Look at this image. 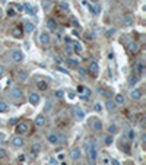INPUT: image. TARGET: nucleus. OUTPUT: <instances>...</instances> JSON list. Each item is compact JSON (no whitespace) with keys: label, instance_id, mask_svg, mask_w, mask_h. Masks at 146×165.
<instances>
[{"label":"nucleus","instance_id":"nucleus-42","mask_svg":"<svg viewBox=\"0 0 146 165\" xmlns=\"http://www.w3.org/2000/svg\"><path fill=\"white\" fill-rule=\"evenodd\" d=\"M60 8H61V9H66V10H67V9H69V5H67L66 2H60Z\"/></svg>","mask_w":146,"mask_h":165},{"label":"nucleus","instance_id":"nucleus-9","mask_svg":"<svg viewBox=\"0 0 146 165\" xmlns=\"http://www.w3.org/2000/svg\"><path fill=\"white\" fill-rule=\"evenodd\" d=\"M91 127H92L94 131H101V130H102V121H101L99 118H92Z\"/></svg>","mask_w":146,"mask_h":165},{"label":"nucleus","instance_id":"nucleus-22","mask_svg":"<svg viewBox=\"0 0 146 165\" xmlns=\"http://www.w3.org/2000/svg\"><path fill=\"white\" fill-rule=\"evenodd\" d=\"M34 29H35V27H34V24H32V22H25V24H24V32L31 34Z\"/></svg>","mask_w":146,"mask_h":165},{"label":"nucleus","instance_id":"nucleus-14","mask_svg":"<svg viewBox=\"0 0 146 165\" xmlns=\"http://www.w3.org/2000/svg\"><path fill=\"white\" fill-rule=\"evenodd\" d=\"M47 140L50 145H57L59 143V134L57 133H48L47 134Z\"/></svg>","mask_w":146,"mask_h":165},{"label":"nucleus","instance_id":"nucleus-40","mask_svg":"<svg viewBox=\"0 0 146 165\" xmlns=\"http://www.w3.org/2000/svg\"><path fill=\"white\" fill-rule=\"evenodd\" d=\"M56 96L57 98H64V91H57L56 92Z\"/></svg>","mask_w":146,"mask_h":165},{"label":"nucleus","instance_id":"nucleus-16","mask_svg":"<svg viewBox=\"0 0 146 165\" xmlns=\"http://www.w3.org/2000/svg\"><path fill=\"white\" fill-rule=\"evenodd\" d=\"M127 50H129V53H131V54H136V53L139 51V44H137L136 41H131V43H129V47H127Z\"/></svg>","mask_w":146,"mask_h":165},{"label":"nucleus","instance_id":"nucleus-43","mask_svg":"<svg viewBox=\"0 0 146 165\" xmlns=\"http://www.w3.org/2000/svg\"><path fill=\"white\" fill-rule=\"evenodd\" d=\"M8 15H9V16H15V15H16L15 9H12V8H10V9H8Z\"/></svg>","mask_w":146,"mask_h":165},{"label":"nucleus","instance_id":"nucleus-19","mask_svg":"<svg viewBox=\"0 0 146 165\" xmlns=\"http://www.w3.org/2000/svg\"><path fill=\"white\" fill-rule=\"evenodd\" d=\"M142 95H143V94H142L140 89H131V91H130V98H131V99H140Z\"/></svg>","mask_w":146,"mask_h":165},{"label":"nucleus","instance_id":"nucleus-7","mask_svg":"<svg viewBox=\"0 0 146 165\" xmlns=\"http://www.w3.org/2000/svg\"><path fill=\"white\" fill-rule=\"evenodd\" d=\"M34 123H35V126H37L38 129H41V127H44V126H45L47 118H45V115H44V114H38V115L35 117Z\"/></svg>","mask_w":146,"mask_h":165},{"label":"nucleus","instance_id":"nucleus-47","mask_svg":"<svg viewBox=\"0 0 146 165\" xmlns=\"http://www.w3.org/2000/svg\"><path fill=\"white\" fill-rule=\"evenodd\" d=\"M69 98H72V99H73V98H75V92H72V91H70V92H69Z\"/></svg>","mask_w":146,"mask_h":165},{"label":"nucleus","instance_id":"nucleus-45","mask_svg":"<svg viewBox=\"0 0 146 165\" xmlns=\"http://www.w3.org/2000/svg\"><path fill=\"white\" fill-rule=\"evenodd\" d=\"M50 105H51V102H50V101H47V105H45V111H50Z\"/></svg>","mask_w":146,"mask_h":165},{"label":"nucleus","instance_id":"nucleus-5","mask_svg":"<svg viewBox=\"0 0 146 165\" xmlns=\"http://www.w3.org/2000/svg\"><path fill=\"white\" fill-rule=\"evenodd\" d=\"M22 89L19 88V86H15V88H12V91H10V96H12V99L13 101H18V99H22Z\"/></svg>","mask_w":146,"mask_h":165},{"label":"nucleus","instance_id":"nucleus-28","mask_svg":"<svg viewBox=\"0 0 146 165\" xmlns=\"http://www.w3.org/2000/svg\"><path fill=\"white\" fill-rule=\"evenodd\" d=\"M73 51L79 54V53L82 51V44H80V43H76V41H75V43H73Z\"/></svg>","mask_w":146,"mask_h":165},{"label":"nucleus","instance_id":"nucleus-17","mask_svg":"<svg viewBox=\"0 0 146 165\" xmlns=\"http://www.w3.org/2000/svg\"><path fill=\"white\" fill-rule=\"evenodd\" d=\"M75 117H76L79 121H82V120L85 118V111H83L80 107H75Z\"/></svg>","mask_w":146,"mask_h":165},{"label":"nucleus","instance_id":"nucleus-26","mask_svg":"<svg viewBox=\"0 0 146 165\" xmlns=\"http://www.w3.org/2000/svg\"><path fill=\"white\" fill-rule=\"evenodd\" d=\"M24 10H27V13L35 15V8H34V6H31L29 3H25V5H24Z\"/></svg>","mask_w":146,"mask_h":165},{"label":"nucleus","instance_id":"nucleus-35","mask_svg":"<svg viewBox=\"0 0 146 165\" xmlns=\"http://www.w3.org/2000/svg\"><path fill=\"white\" fill-rule=\"evenodd\" d=\"M94 110H95L96 113H101V111H102V105H101L99 102H95V104H94Z\"/></svg>","mask_w":146,"mask_h":165},{"label":"nucleus","instance_id":"nucleus-21","mask_svg":"<svg viewBox=\"0 0 146 165\" xmlns=\"http://www.w3.org/2000/svg\"><path fill=\"white\" fill-rule=\"evenodd\" d=\"M47 28H48V31L54 32V31L57 29V22H56L54 19H48V21H47Z\"/></svg>","mask_w":146,"mask_h":165},{"label":"nucleus","instance_id":"nucleus-23","mask_svg":"<svg viewBox=\"0 0 146 165\" xmlns=\"http://www.w3.org/2000/svg\"><path fill=\"white\" fill-rule=\"evenodd\" d=\"M37 88H38L40 91H47V89H48V83H47L45 80L40 79V80L37 82Z\"/></svg>","mask_w":146,"mask_h":165},{"label":"nucleus","instance_id":"nucleus-38","mask_svg":"<svg viewBox=\"0 0 146 165\" xmlns=\"http://www.w3.org/2000/svg\"><path fill=\"white\" fill-rule=\"evenodd\" d=\"M78 72H79V75H82V76H86V75H88V72H86L83 67H79V66H78Z\"/></svg>","mask_w":146,"mask_h":165},{"label":"nucleus","instance_id":"nucleus-25","mask_svg":"<svg viewBox=\"0 0 146 165\" xmlns=\"http://www.w3.org/2000/svg\"><path fill=\"white\" fill-rule=\"evenodd\" d=\"M112 142H114L112 134H105V136H104V145H105V146H111Z\"/></svg>","mask_w":146,"mask_h":165},{"label":"nucleus","instance_id":"nucleus-2","mask_svg":"<svg viewBox=\"0 0 146 165\" xmlns=\"http://www.w3.org/2000/svg\"><path fill=\"white\" fill-rule=\"evenodd\" d=\"M86 150H88L89 159H91L92 162H95L96 158H98V149H96V146H95L94 143H86Z\"/></svg>","mask_w":146,"mask_h":165},{"label":"nucleus","instance_id":"nucleus-51","mask_svg":"<svg viewBox=\"0 0 146 165\" xmlns=\"http://www.w3.org/2000/svg\"><path fill=\"white\" fill-rule=\"evenodd\" d=\"M99 0H91V3H98Z\"/></svg>","mask_w":146,"mask_h":165},{"label":"nucleus","instance_id":"nucleus-36","mask_svg":"<svg viewBox=\"0 0 146 165\" xmlns=\"http://www.w3.org/2000/svg\"><path fill=\"white\" fill-rule=\"evenodd\" d=\"M6 156H8V152H6V149L0 148V159H5Z\"/></svg>","mask_w":146,"mask_h":165},{"label":"nucleus","instance_id":"nucleus-6","mask_svg":"<svg viewBox=\"0 0 146 165\" xmlns=\"http://www.w3.org/2000/svg\"><path fill=\"white\" fill-rule=\"evenodd\" d=\"M10 57H12V60H13L15 63H21V62L24 60V53H22L21 50H13L12 54H10Z\"/></svg>","mask_w":146,"mask_h":165},{"label":"nucleus","instance_id":"nucleus-3","mask_svg":"<svg viewBox=\"0 0 146 165\" xmlns=\"http://www.w3.org/2000/svg\"><path fill=\"white\" fill-rule=\"evenodd\" d=\"M10 145H12L13 148H22V146L25 145V140H24V137H22L21 134H15V136H12V139H10Z\"/></svg>","mask_w":146,"mask_h":165},{"label":"nucleus","instance_id":"nucleus-41","mask_svg":"<svg viewBox=\"0 0 146 165\" xmlns=\"http://www.w3.org/2000/svg\"><path fill=\"white\" fill-rule=\"evenodd\" d=\"M5 72H6V67H5L3 64H0V78L5 75Z\"/></svg>","mask_w":146,"mask_h":165},{"label":"nucleus","instance_id":"nucleus-32","mask_svg":"<svg viewBox=\"0 0 146 165\" xmlns=\"http://www.w3.org/2000/svg\"><path fill=\"white\" fill-rule=\"evenodd\" d=\"M82 92H83L82 99H85V101H86V99H89V98H91V89H83Z\"/></svg>","mask_w":146,"mask_h":165},{"label":"nucleus","instance_id":"nucleus-29","mask_svg":"<svg viewBox=\"0 0 146 165\" xmlns=\"http://www.w3.org/2000/svg\"><path fill=\"white\" fill-rule=\"evenodd\" d=\"M115 107H117V105H115V102H114V101L107 99V108H108L110 111H114V110H115Z\"/></svg>","mask_w":146,"mask_h":165},{"label":"nucleus","instance_id":"nucleus-30","mask_svg":"<svg viewBox=\"0 0 146 165\" xmlns=\"http://www.w3.org/2000/svg\"><path fill=\"white\" fill-rule=\"evenodd\" d=\"M118 131V127L115 126V124H110V127H108V134H115Z\"/></svg>","mask_w":146,"mask_h":165},{"label":"nucleus","instance_id":"nucleus-12","mask_svg":"<svg viewBox=\"0 0 146 165\" xmlns=\"http://www.w3.org/2000/svg\"><path fill=\"white\" fill-rule=\"evenodd\" d=\"M121 24H123L124 27H131V25L134 24V19H133L131 15H124V16L121 18Z\"/></svg>","mask_w":146,"mask_h":165},{"label":"nucleus","instance_id":"nucleus-46","mask_svg":"<svg viewBox=\"0 0 146 165\" xmlns=\"http://www.w3.org/2000/svg\"><path fill=\"white\" fill-rule=\"evenodd\" d=\"M111 164H112V165H120V162H118L117 159H111Z\"/></svg>","mask_w":146,"mask_h":165},{"label":"nucleus","instance_id":"nucleus-13","mask_svg":"<svg viewBox=\"0 0 146 165\" xmlns=\"http://www.w3.org/2000/svg\"><path fill=\"white\" fill-rule=\"evenodd\" d=\"M28 99H29V102L32 104V105H37L38 102H40V94H37V92H29V95H28Z\"/></svg>","mask_w":146,"mask_h":165},{"label":"nucleus","instance_id":"nucleus-24","mask_svg":"<svg viewBox=\"0 0 146 165\" xmlns=\"http://www.w3.org/2000/svg\"><path fill=\"white\" fill-rule=\"evenodd\" d=\"M137 82H139V76L137 75H131L130 78H129V85L133 88V86H136L137 85Z\"/></svg>","mask_w":146,"mask_h":165},{"label":"nucleus","instance_id":"nucleus-27","mask_svg":"<svg viewBox=\"0 0 146 165\" xmlns=\"http://www.w3.org/2000/svg\"><path fill=\"white\" fill-rule=\"evenodd\" d=\"M31 152H32L34 155H38V153L41 152V145H40V143H34V145L31 146Z\"/></svg>","mask_w":146,"mask_h":165},{"label":"nucleus","instance_id":"nucleus-31","mask_svg":"<svg viewBox=\"0 0 146 165\" xmlns=\"http://www.w3.org/2000/svg\"><path fill=\"white\" fill-rule=\"evenodd\" d=\"M67 63H69L72 67H78V66H79V60H78V59H69Z\"/></svg>","mask_w":146,"mask_h":165},{"label":"nucleus","instance_id":"nucleus-20","mask_svg":"<svg viewBox=\"0 0 146 165\" xmlns=\"http://www.w3.org/2000/svg\"><path fill=\"white\" fill-rule=\"evenodd\" d=\"M124 101H126V98H124L123 94H115V96H114V102H115V105H123Z\"/></svg>","mask_w":146,"mask_h":165},{"label":"nucleus","instance_id":"nucleus-10","mask_svg":"<svg viewBox=\"0 0 146 165\" xmlns=\"http://www.w3.org/2000/svg\"><path fill=\"white\" fill-rule=\"evenodd\" d=\"M38 40H40V43H41L43 45H48V44H50V41H51V37H50V34H48V32H41Z\"/></svg>","mask_w":146,"mask_h":165},{"label":"nucleus","instance_id":"nucleus-15","mask_svg":"<svg viewBox=\"0 0 146 165\" xmlns=\"http://www.w3.org/2000/svg\"><path fill=\"white\" fill-rule=\"evenodd\" d=\"M134 72H136L137 76H140V75L145 72V64H143L142 62H136V63H134Z\"/></svg>","mask_w":146,"mask_h":165},{"label":"nucleus","instance_id":"nucleus-33","mask_svg":"<svg viewBox=\"0 0 146 165\" xmlns=\"http://www.w3.org/2000/svg\"><path fill=\"white\" fill-rule=\"evenodd\" d=\"M8 110H9L8 104H6V102H3V101H0V113H6Z\"/></svg>","mask_w":146,"mask_h":165},{"label":"nucleus","instance_id":"nucleus-44","mask_svg":"<svg viewBox=\"0 0 146 165\" xmlns=\"http://www.w3.org/2000/svg\"><path fill=\"white\" fill-rule=\"evenodd\" d=\"M3 142H6V136L3 133H0V143H3Z\"/></svg>","mask_w":146,"mask_h":165},{"label":"nucleus","instance_id":"nucleus-8","mask_svg":"<svg viewBox=\"0 0 146 165\" xmlns=\"http://www.w3.org/2000/svg\"><path fill=\"white\" fill-rule=\"evenodd\" d=\"M28 72L25 70V69H21V70H18L16 72V79H18V82H27L28 80Z\"/></svg>","mask_w":146,"mask_h":165},{"label":"nucleus","instance_id":"nucleus-39","mask_svg":"<svg viewBox=\"0 0 146 165\" xmlns=\"http://www.w3.org/2000/svg\"><path fill=\"white\" fill-rule=\"evenodd\" d=\"M114 32H115V29H114V28H112V29H108V31L105 32V37H107V38H110V37H111Z\"/></svg>","mask_w":146,"mask_h":165},{"label":"nucleus","instance_id":"nucleus-4","mask_svg":"<svg viewBox=\"0 0 146 165\" xmlns=\"http://www.w3.org/2000/svg\"><path fill=\"white\" fill-rule=\"evenodd\" d=\"M88 73H89L91 76L96 78L98 73H99V64H98L96 62H91V63H89V67H88Z\"/></svg>","mask_w":146,"mask_h":165},{"label":"nucleus","instance_id":"nucleus-49","mask_svg":"<svg viewBox=\"0 0 146 165\" xmlns=\"http://www.w3.org/2000/svg\"><path fill=\"white\" fill-rule=\"evenodd\" d=\"M73 25H76V27L79 25V22H78V19H73Z\"/></svg>","mask_w":146,"mask_h":165},{"label":"nucleus","instance_id":"nucleus-11","mask_svg":"<svg viewBox=\"0 0 146 165\" xmlns=\"http://www.w3.org/2000/svg\"><path fill=\"white\" fill-rule=\"evenodd\" d=\"M80 156H82V150H80L79 148H73V149L70 150V159H72V161H79Z\"/></svg>","mask_w":146,"mask_h":165},{"label":"nucleus","instance_id":"nucleus-18","mask_svg":"<svg viewBox=\"0 0 146 165\" xmlns=\"http://www.w3.org/2000/svg\"><path fill=\"white\" fill-rule=\"evenodd\" d=\"M12 37H13V38H22V37H24V29H22L21 27L13 28V31H12Z\"/></svg>","mask_w":146,"mask_h":165},{"label":"nucleus","instance_id":"nucleus-48","mask_svg":"<svg viewBox=\"0 0 146 165\" xmlns=\"http://www.w3.org/2000/svg\"><path fill=\"white\" fill-rule=\"evenodd\" d=\"M83 89H85V88H83V86H78V92H79V94H80V92H82V91H83Z\"/></svg>","mask_w":146,"mask_h":165},{"label":"nucleus","instance_id":"nucleus-37","mask_svg":"<svg viewBox=\"0 0 146 165\" xmlns=\"http://www.w3.org/2000/svg\"><path fill=\"white\" fill-rule=\"evenodd\" d=\"M15 12L22 13L24 12V5H15Z\"/></svg>","mask_w":146,"mask_h":165},{"label":"nucleus","instance_id":"nucleus-1","mask_svg":"<svg viewBox=\"0 0 146 165\" xmlns=\"http://www.w3.org/2000/svg\"><path fill=\"white\" fill-rule=\"evenodd\" d=\"M29 129H31L29 123H28V121H24V120H22V121H18V123H16V127H15L16 134H21V136L29 133Z\"/></svg>","mask_w":146,"mask_h":165},{"label":"nucleus","instance_id":"nucleus-50","mask_svg":"<svg viewBox=\"0 0 146 165\" xmlns=\"http://www.w3.org/2000/svg\"><path fill=\"white\" fill-rule=\"evenodd\" d=\"M41 2H44V3H50V2H53V0H41Z\"/></svg>","mask_w":146,"mask_h":165},{"label":"nucleus","instance_id":"nucleus-34","mask_svg":"<svg viewBox=\"0 0 146 165\" xmlns=\"http://www.w3.org/2000/svg\"><path fill=\"white\" fill-rule=\"evenodd\" d=\"M134 136H136V134H134V130H133V129H129V131H127V137H129L130 142L134 140Z\"/></svg>","mask_w":146,"mask_h":165}]
</instances>
